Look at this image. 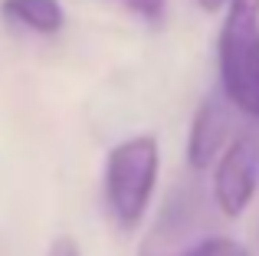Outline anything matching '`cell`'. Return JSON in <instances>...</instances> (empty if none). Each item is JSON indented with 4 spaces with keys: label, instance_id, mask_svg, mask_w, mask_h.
<instances>
[{
    "label": "cell",
    "instance_id": "7a4b0ae2",
    "mask_svg": "<svg viewBox=\"0 0 259 256\" xmlns=\"http://www.w3.org/2000/svg\"><path fill=\"white\" fill-rule=\"evenodd\" d=\"M158 181V141L151 135H138L108 151L105 161V200L115 224L121 230H135L145 217Z\"/></svg>",
    "mask_w": 259,
    "mask_h": 256
},
{
    "label": "cell",
    "instance_id": "30bf717a",
    "mask_svg": "<svg viewBox=\"0 0 259 256\" xmlns=\"http://www.w3.org/2000/svg\"><path fill=\"white\" fill-rule=\"evenodd\" d=\"M197 4L203 7V10H217V7H223V4H230V0H197Z\"/></svg>",
    "mask_w": 259,
    "mask_h": 256
},
{
    "label": "cell",
    "instance_id": "9c48e42d",
    "mask_svg": "<svg viewBox=\"0 0 259 256\" xmlns=\"http://www.w3.org/2000/svg\"><path fill=\"white\" fill-rule=\"evenodd\" d=\"M46 256H82V253H79V243L72 237H59V240H53Z\"/></svg>",
    "mask_w": 259,
    "mask_h": 256
},
{
    "label": "cell",
    "instance_id": "ba28073f",
    "mask_svg": "<svg viewBox=\"0 0 259 256\" xmlns=\"http://www.w3.org/2000/svg\"><path fill=\"white\" fill-rule=\"evenodd\" d=\"M121 4H125L128 10H135L138 17H145V20H161L167 0H121Z\"/></svg>",
    "mask_w": 259,
    "mask_h": 256
},
{
    "label": "cell",
    "instance_id": "277c9868",
    "mask_svg": "<svg viewBox=\"0 0 259 256\" xmlns=\"http://www.w3.org/2000/svg\"><path fill=\"white\" fill-rule=\"evenodd\" d=\"M259 184V141L240 135L227 145L213 174V200L227 217H240L249 207Z\"/></svg>",
    "mask_w": 259,
    "mask_h": 256
},
{
    "label": "cell",
    "instance_id": "3957f363",
    "mask_svg": "<svg viewBox=\"0 0 259 256\" xmlns=\"http://www.w3.org/2000/svg\"><path fill=\"white\" fill-rule=\"evenodd\" d=\"M200 204L203 200L194 187H177L171 200L164 204V210H161L158 224L145 237L138 256H184L190 246L207 240V237H197L203 227Z\"/></svg>",
    "mask_w": 259,
    "mask_h": 256
},
{
    "label": "cell",
    "instance_id": "6da1fadb",
    "mask_svg": "<svg viewBox=\"0 0 259 256\" xmlns=\"http://www.w3.org/2000/svg\"><path fill=\"white\" fill-rule=\"evenodd\" d=\"M217 56L227 102L259 118V0H230Z\"/></svg>",
    "mask_w": 259,
    "mask_h": 256
},
{
    "label": "cell",
    "instance_id": "5b68a950",
    "mask_svg": "<svg viewBox=\"0 0 259 256\" xmlns=\"http://www.w3.org/2000/svg\"><path fill=\"white\" fill-rule=\"evenodd\" d=\"M230 132V102L220 96H207L190 122V138H187V161L194 171H203L217 161V154L227 145Z\"/></svg>",
    "mask_w": 259,
    "mask_h": 256
},
{
    "label": "cell",
    "instance_id": "52a82bcc",
    "mask_svg": "<svg viewBox=\"0 0 259 256\" xmlns=\"http://www.w3.org/2000/svg\"><path fill=\"white\" fill-rule=\"evenodd\" d=\"M184 256H249V253L243 250L236 240H230V237H207L197 246H190Z\"/></svg>",
    "mask_w": 259,
    "mask_h": 256
},
{
    "label": "cell",
    "instance_id": "8992f818",
    "mask_svg": "<svg viewBox=\"0 0 259 256\" xmlns=\"http://www.w3.org/2000/svg\"><path fill=\"white\" fill-rule=\"evenodd\" d=\"M0 13L36 33H59L66 23L59 0H0Z\"/></svg>",
    "mask_w": 259,
    "mask_h": 256
}]
</instances>
